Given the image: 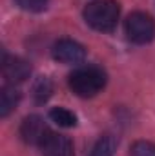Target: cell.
<instances>
[{"label": "cell", "instance_id": "cell-9", "mask_svg": "<svg viewBox=\"0 0 155 156\" xmlns=\"http://www.w3.org/2000/svg\"><path fill=\"white\" fill-rule=\"evenodd\" d=\"M49 118L59 127H75L77 125V116L66 107H53L49 111Z\"/></svg>", "mask_w": 155, "mask_h": 156}, {"label": "cell", "instance_id": "cell-6", "mask_svg": "<svg viewBox=\"0 0 155 156\" xmlns=\"http://www.w3.org/2000/svg\"><path fill=\"white\" fill-rule=\"evenodd\" d=\"M31 75V66L18 56H4L2 60V76L9 85H18L26 82Z\"/></svg>", "mask_w": 155, "mask_h": 156}, {"label": "cell", "instance_id": "cell-13", "mask_svg": "<svg viewBox=\"0 0 155 156\" xmlns=\"http://www.w3.org/2000/svg\"><path fill=\"white\" fill-rule=\"evenodd\" d=\"M17 4L20 9H24L28 13H42L47 7L49 0H17Z\"/></svg>", "mask_w": 155, "mask_h": 156}, {"label": "cell", "instance_id": "cell-3", "mask_svg": "<svg viewBox=\"0 0 155 156\" xmlns=\"http://www.w3.org/2000/svg\"><path fill=\"white\" fill-rule=\"evenodd\" d=\"M126 37L131 40L133 44H150L155 38V20L152 15L135 11L126 18L124 24Z\"/></svg>", "mask_w": 155, "mask_h": 156}, {"label": "cell", "instance_id": "cell-8", "mask_svg": "<svg viewBox=\"0 0 155 156\" xmlns=\"http://www.w3.org/2000/svg\"><path fill=\"white\" fill-rule=\"evenodd\" d=\"M20 102V91L17 89V85H6L0 93V116L6 118L9 116V113L15 111V107Z\"/></svg>", "mask_w": 155, "mask_h": 156}, {"label": "cell", "instance_id": "cell-5", "mask_svg": "<svg viewBox=\"0 0 155 156\" xmlns=\"http://www.w3.org/2000/svg\"><path fill=\"white\" fill-rule=\"evenodd\" d=\"M51 55L60 64H80L86 58V49L82 44H78L71 38H60L55 42Z\"/></svg>", "mask_w": 155, "mask_h": 156}, {"label": "cell", "instance_id": "cell-12", "mask_svg": "<svg viewBox=\"0 0 155 156\" xmlns=\"http://www.w3.org/2000/svg\"><path fill=\"white\" fill-rule=\"evenodd\" d=\"M130 156H155V144L148 140H139L131 145Z\"/></svg>", "mask_w": 155, "mask_h": 156}, {"label": "cell", "instance_id": "cell-1", "mask_svg": "<svg viewBox=\"0 0 155 156\" xmlns=\"http://www.w3.org/2000/svg\"><path fill=\"white\" fill-rule=\"evenodd\" d=\"M84 20L89 27L100 33L113 31L120 16V5L115 0H93L84 7Z\"/></svg>", "mask_w": 155, "mask_h": 156}, {"label": "cell", "instance_id": "cell-2", "mask_svg": "<svg viewBox=\"0 0 155 156\" xmlns=\"http://www.w3.org/2000/svg\"><path fill=\"white\" fill-rule=\"evenodd\" d=\"M70 89L80 98H91L99 94L106 85V73L97 66H84L75 69L68 78Z\"/></svg>", "mask_w": 155, "mask_h": 156}, {"label": "cell", "instance_id": "cell-7", "mask_svg": "<svg viewBox=\"0 0 155 156\" xmlns=\"http://www.w3.org/2000/svg\"><path fill=\"white\" fill-rule=\"evenodd\" d=\"M40 151L44 156H73V144L68 136L59 134V133H51L46 142L40 145Z\"/></svg>", "mask_w": 155, "mask_h": 156}, {"label": "cell", "instance_id": "cell-11", "mask_svg": "<svg viewBox=\"0 0 155 156\" xmlns=\"http://www.w3.org/2000/svg\"><path fill=\"white\" fill-rule=\"evenodd\" d=\"M115 149H117V140L112 134H106L95 144V147H93L89 156H113Z\"/></svg>", "mask_w": 155, "mask_h": 156}, {"label": "cell", "instance_id": "cell-4", "mask_svg": "<svg viewBox=\"0 0 155 156\" xmlns=\"http://www.w3.org/2000/svg\"><path fill=\"white\" fill-rule=\"evenodd\" d=\"M49 134H51V131H49L47 123L39 115H29L20 123V138L29 145H39L40 147Z\"/></svg>", "mask_w": 155, "mask_h": 156}, {"label": "cell", "instance_id": "cell-10", "mask_svg": "<svg viewBox=\"0 0 155 156\" xmlns=\"http://www.w3.org/2000/svg\"><path fill=\"white\" fill-rule=\"evenodd\" d=\"M53 93V83L47 76H40L35 83H33V100L37 104H44L47 102V98Z\"/></svg>", "mask_w": 155, "mask_h": 156}]
</instances>
